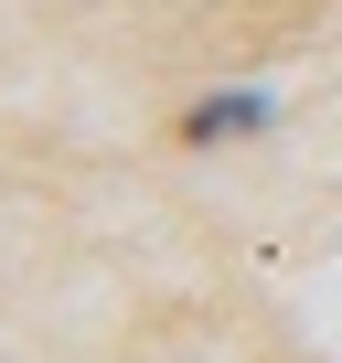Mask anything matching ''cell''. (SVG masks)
Instances as JSON below:
<instances>
[{
	"label": "cell",
	"mask_w": 342,
	"mask_h": 363,
	"mask_svg": "<svg viewBox=\"0 0 342 363\" xmlns=\"http://www.w3.org/2000/svg\"><path fill=\"white\" fill-rule=\"evenodd\" d=\"M246 128H267V96H204V107L182 118L193 150H204V139H246Z\"/></svg>",
	"instance_id": "obj_1"
}]
</instances>
